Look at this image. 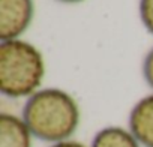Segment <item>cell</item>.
Wrapping results in <instances>:
<instances>
[{
	"label": "cell",
	"instance_id": "6da1fadb",
	"mask_svg": "<svg viewBox=\"0 0 153 147\" xmlns=\"http://www.w3.org/2000/svg\"><path fill=\"white\" fill-rule=\"evenodd\" d=\"M21 119L35 138L54 144L69 140L78 129L80 108L68 92L48 87L27 98Z\"/></svg>",
	"mask_w": 153,
	"mask_h": 147
},
{
	"label": "cell",
	"instance_id": "7a4b0ae2",
	"mask_svg": "<svg viewBox=\"0 0 153 147\" xmlns=\"http://www.w3.org/2000/svg\"><path fill=\"white\" fill-rule=\"evenodd\" d=\"M45 77L39 48L23 39L0 42V92L12 99L30 98Z\"/></svg>",
	"mask_w": 153,
	"mask_h": 147
},
{
	"label": "cell",
	"instance_id": "3957f363",
	"mask_svg": "<svg viewBox=\"0 0 153 147\" xmlns=\"http://www.w3.org/2000/svg\"><path fill=\"white\" fill-rule=\"evenodd\" d=\"M33 17V0H0V41L20 39Z\"/></svg>",
	"mask_w": 153,
	"mask_h": 147
},
{
	"label": "cell",
	"instance_id": "277c9868",
	"mask_svg": "<svg viewBox=\"0 0 153 147\" xmlns=\"http://www.w3.org/2000/svg\"><path fill=\"white\" fill-rule=\"evenodd\" d=\"M129 131L144 147H153V93L141 98L129 113Z\"/></svg>",
	"mask_w": 153,
	"mask_h": 147
},
{
	"label": "cell",
	"instance_id": "5b68a950",
	"mask_svg": "<svg viewBox=\"0 0 153 147\" xmlns=\"http://www.w3.org/2000/svg\"><path fill=\"white\" fill-rule=\"evenodd\" d=\"M32 132L21 117L0 114V147H32Z\"/></svg>",
	"mask_w": 153,
	"mask_h": 147
},
{
	"label": "cell",
	"instance_id": "8992f818",
	"mask_svg": "<svg viewBox=\"0 0 153 147\" xmlns=\"http://www.w3.org/2000/svg\"><path fill=\"white\" fill-rule=\"evenodd\" d=\"M90 147H141V144L129 129L107 126L96 132Z\"/></svg>",
	"mask_w": 153,
	"mask_h": 147
},
{
	"label": "cell",
	"instance_id": "52a82bcc",
	"mask_svg": "<svg viewBox=\"0 0 153 147\" xmlns=\"http://www.w3.org/2000/svg\"><path fill=\"white\" fill-rule=\"evenodd\" d=\"M138 12L144 29L153 35V0H140Z\"/></svg>",
	"mask_w": 153,
	"mask_h": 147
},
{
	"label": "cell",
	"instance_id": "ba28073f",
	"mask_svg": "<svg viewBox=\"0 0 153 147\" xmlns=\"http://www.w3.org/2000/svg\"><path fill=\"white\" fill-rule=\"evenodd\" d=\"M143 77L150 89H153V47L147 51L143 60Z\"/></svg>",
	"mask_w": 153,
	"mask_h": 147
},
{
	"label": "cell",
	"instance_id": "9c48e42d",
	"mask_svg": "<svg viewBox=\"0 0 153 147\" xmlns=\"http://www.w3.org/2000/svg\"><path fill=\"white\" fill-rule=\"evenodd\" d=\"M50 147H86L83 143L80 141H74V140H65V141H60V143H54L51 144Z\"/></svg>",
	"mask_w": 153,
	"mask_h": 147
},
{
	"label": "cell",
	"instance_id": "30bf717a",
	"mask_svg": "<svg viewBox=\"0 0 153 147\" xmlns=\"http://www.w3.org/2000/svg\"><path fill=\"white\" fill-rule=\"evenodd\" d=\"M56 2L66 3V5H75V3H81V2H84V0H56Z\"/></svg>",
	"mask_w": 153,
	"mask_h": 147
}]
</instances>
